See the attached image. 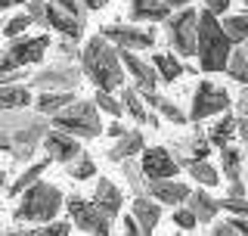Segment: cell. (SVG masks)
I'll use <instances>...</instances> for the list:
<instances>
[{
	"label": "cell",
	"mask_w": 248,
	"mask_h": 236,
	"mask_svg": "<svg viewBox=\"0 0 248 236\" xmlns=\"http://www.w3.org/2000/svg\"><path fill=\"white\" fill-rule=\"evenodd\" d=\"M46 128L50 118L31 106L0 109V152H10L16 162H31L41 149Z\"/></svg>",
	"instance_id": "cell-1"
},
{
	"label": "cell",
	"mask_w": 248,
	"mask_h": 236,
	"mask_svg": "<svg viewBox=\"0 0 248 236\" xmlns=\"http://www.w3.org/2000/svg\"><path fill=\"white\" fill-rule=\"evenodd\" d=\"M78 66H81L84 78L99 90H118L124 84V66L118 59V47L112 41H106L103 34H93L87 47L78 56Z\"/></svg>",
	"instance_id": "cell-2"
},
{
	"label": "cell",
	"mask_w": 248,
	"mask_h": 236,
	"mask_svg": "<svg viewBox=\"0 0 248 236\" xmlns=\"http://www.w3.org/2000/svg\"><path fill=\"white\" fill-rule=\"evenodd\" d=\"M230 37L223 34L220 28V19L214 13H208L205 6L199 10V22H196V56H199V68L205 75H214V72H223L230 59Z\"/></svg>",
	"instance_id": "cell-3"
},
{
	"label": "cell",
	"mask_w": 248,
	"mask_h": 236,
	"mask_svg": "<svg viewBox=\"0 0 248 236\" xmlns=\"http://www.w3.org/2000/svg\"><path fill=\"white\" fill-rule=\"evenodd\" d=\"M62 211V190L56 184H46L44 177H37L34 184H28L19 193V205H16L13 218L16 221H28V224H46Z\"/></svg>",
	"instance_id": "cell-4"
},
{
	"label": "cell",
	"mask_w": 248,
	"mask_h": 236,
	"mask_svg": "<svg viewBox=\"0 0 248 236\" xmlns=\"http://www.w3.org/2000/svg\"><path fill=\"white\" fill-rule=\"evenodd\" d=\"M50 124L65 134H72L78 140H96L103 134V118H99V109L93 100H81L75 97L72 103H65L62 109L50 115Z\"/></svg>",
	"instance_id": "cell-5"
},
{
	"label": "cell",
	"mask_w": 248,
	"mask_h": 236,
	"mask_svg": "<svg viewBox=\"0 0 248 236\" xmlns=\"http://www.w3.org/2000/svg\"><path fill=\"white\" fill-rule=\"evenodd\" d=\"M22 6L31 13L34 25L53 28V31H59V34H65V37H75V41H81V37H84V28H87V22L78 19L75 13L62 10L56 0H28V3H22Z\"/></svg>",
	"instance_id": "cell-6"
},
{
	"label": "cell",
	"mask_w": 248,
	"mask_h": 236,
	"mask_svg": "<svg viewBox=\"0 0 248 236\" xmlns=\"http://www.w3.org/2000/svg\"><path fill=\"white\" fill-rule=\"evenodd\" d=\"M50 34H34V37H22L16 34L10 37V44H6V50L0 53V75L6 72H16V68H28V66H37L46 50H50Z\"/></svg>",
	"instance_id": "cell-7"
},
{
	"label": "cell",
	"mask_w": 248,
	"mask_h": 236,
	"mask_svg": "<svg viewBox=\"0 0 248 236\" xmlns=\"http://www.w3.org/2000/svg\"><path fill=\"white\" fill-rule=\"evenodd\" d=\"M196 22H199V10H192L189 3L177 6V13L174 10L168 13L165 37L177 56H196Z\"/></svg>",
	"instance_id": "cell-8"
},
{
	"label": "cell",
	"mask_w": 248,
	"mask_h": 236,
	"mask_svg": "<svg viewBox=\"0 0 248 236\" xmlns=\"http://www.w3.org/2000/svg\"><path fill=\"white\" fill-rule=\"evenodd\" d=\"M232 103H230V90L223 87V84L217 81H208V78H202L199 87L192 90V103H189V112H186V118H189L192 124H202L205 118H214L220 112H227Z\"/></svg>",
	"instance_id": "cell-9"
},
{
	"label": "cell",
	"mask_w": 248,
	"mask_h": 236,
	"mask_svg": "<svg viewBox=\"0 0 248 236\" xmlns=\"http://www.w3.org/2000/svg\"><path fill=\"white\" fill-rule=\"evenodd\" d=\"M62 205L68 208V215H72V227L81 233H93V236H108L112 233V224L108 218L103 215V208L96 205L93 199L87 196H68V199H62Z\"/></svg>",
	"instance_id": "cell-10"
},
{
	"label": "cell",
	"mask_w": 248,
	"mask_h": 236,
	"mask_svg": "<svg viewBox=\"0 0 248 236\" xmlns=\"http://www.w3.org/2000/svg\"><path fill=\"white\" fill-rule=\"evenodd\" d=\"M84 81V72L78 62H50V66H44L41 72L31 75L28 87L31 90H78Z\"/></svg>",
	"instance_id": "cell-11"
},
{
	"label": "cell",
	"mask_w": 248,
	"mask_h": 236,
	"mask_svg": "<svg viewBox=\"0 0 248 236\" xmlns=\"http://www.w3.org/2000/svg\"><path fill=\"white\" fill-rule=\"evenodd\" d=\"M99 34L106 41H112L115 47H124V50H149V47L158 41V31L152 25L140 28V22H130V25H103Z\"/></svg>",
	"instance_id": "cell-12"
},
{
	"label": "cell",
	"mask_w": 248,
	"mask_h": 236,
	"mask_svg": "<svg viewBox=\"0 0 248 236\" xmlns=\"http://www.w3.org/2000/svg\"><path fill=\"white\" fill-rule=\"evenodd\" d=\"M118 59H121V66L127 68L130 81H134V87L140 93L158 87V72H155V66H152L149 59L137 56V50H124V47H118Z\"/></svg>",
	"instance_id": "cell-13"
},
{
	"label": "cell",
	"mask_w": 248,
	"mask_h": 236,
	"mask_svg": "<svg viewBox=\"0 0 248 236\" xmlns=\"http://www.w3.org/2000/svg\"><path fill=\"white\" fill-rule=\"evenodd\" d=\"M41 146H44V152H46V159L50 162H59V165H65V162H72L78 152H81V140L72 137V134H65V131H59V128H46L44 134V140H41Z\"/></svg>",
	"instance_id": "cell-14"
},
{
	"label": "cell",
	"mask_w": 248,
	"mask_h": 236,
	"mask_svg": "<svg viewBox=\"0 0 248 236\" xmlns=\"http://www.w3.org/2000/svg\"><path fill=\"white\" fill-rule=\"evenodd\" d=\"M140 171H143L146 180H158V177H177L180 174V165L174 162L168 146H149V149H143Z\"/></svg>",
	"instance_id": "cell-15"
},
{
	"label": "cell",
	"mask_w": 248,
	"mask_h": 236,
	"mask_svg": "<svg viewBox=\"0 0 248 236\" xmlns=\"http://www.w3.org/2000/svg\"><path fill=\"white\" fill-rule=\"evenodd\" d=\"M211 143H208V137L202 131H192L189 137L183 140H174L170 143V155H174V162L180 165V168H186L189 162H199V159H208L211 155Z\"/></svg>",
	"instance_id": "cell-16"
},
{
	"label": "cell",
	"mask_w": 248,
	"mask_h": 236,
	"mask_svg": "<svg viewBox=\"0 0 248 236\" xmlns=\"http://www.w3.org/2000/svg\"><path fill=\"white\" fill-rule=\"evenodd\" d=\"M146 196H152L161 205H180L189 196V184L177 177H158V180H146Z\"/></svg>",
	"instance_id": "cell-17"
},
{
	"label": "cell",
	"mask_w": 248,
	"mask_h": 236,
	"mask_svg": "<svg viewBox=\"0 0 248 236\" xmlns=\"http://www.w3.org/2000/svg\"><path fill=\"white\" fill-rule=\"evenodd\" d=\"M130 215L140 224V233L152 236L155 227L161 221V202H155L152 196H134V205H130Z\"/></svg>",
	"instance_id": "cell-18"
},
{
	"label": "cell",
	"mask_w": 248,
	"mask_h": 236,
	"mask_svg": "<svg viewBox=\"0 0 248 236\" xmlns=\"http://www.w3.org/2000/svg\"><path fill=\"white\" fill-rule=\"evenodd\" d=\"M93 202L103 208V215L108 218V221H115V218L121 215V208H124V193L108 177H99L96 190H93Z\"/></svg>",
	"instance_id": "cell-19"
},
{
	"label": "cell",
	"mask_w": 248,
	"mask_h": 236,
	"mask_svg": "<svg viewBox=\"0 0 248 236\" xmlns=\"http://www.w3.org/2000/svg\"><path fill=\"white\" fill-rule=\"evenodd\" d=\"M143 149H146L143 131H140V128H127L121 137H115V143H112V149L106 152V159H108V162H121V159H130V155H140Z\"/></svg>",
	"instance_id": "cell-20"
},
{
	"label": "cell",
	"mask_w": 248,
	"mask_h": 236,
	"mask_svg": "<svg viewBox=\"0 0 248 236\" xmlns=\"http://www.w3.org/2000/svg\"><path fill=\"white\" fill-rule=\"evenodd\" d=\"M186 205L192 208V215H196L199 224H211L217 215H220V205H217L214 196H208L205 186H199V190H189V196H186Z\"/></svg>",
	"instance_id": "cell-21"
},
{
	"label": "cell",
	"mask_w": 248,
	"mask_h": 236,
	"mask_svg": "<svg viewBox=\"0 0 248 236\" xmlns=\"http://www.w3.org/2000/svg\"><path fill=\"white\" fill-rule=\"evenodd\" d=\"M143 97V103H149L152 112H158L161 118H168V121H174V124H189V118H186V112L180 106L174 103V100H168V97H161L158 90H146V93H140Z\"/></svg>",
	"instance_id": "cell-22"
},
{
	"label": "cell",
	"mask_w": 248,
	"mask_h": 236,
	"mask_svg": "<svg viewBox=\"0 0 248 236\" xmlns=\"http://www.w3.org/2000/svg\"><path fill=\"white\" fill-rule=\"evenodd\" d=\"M170 6L165 0H130V22H165Z\"/></svg>",
	"instance_id": "cell-23"
},
{
	"label": "cell",
	"mask_w": 248,
	"mask_h": 236,
	"mask_svg": "<svg viewBox=\"0 0 248 236\" xmlns=\"http://www.w3.org/2000/svg\"><path fill=\"white\" fill-rule=\"evenodd\" d=\"M31 87L25 81H0V109H22L31 106Z\"/></svg>",
	"instance_id": "cell-24"
},
{
	"label": "cell",
	"mask_w": 248,
	"mask_h": 236,
	"mask_svg": "<svg viewBox=\"0 0 248 236\" xmlns=\"http://www.w3.org/2000/svg\"><path fill=\"white\" fill-rule=\"evenodd\" d=\"M205 137H208V143H211L214 149L232 143V137H236V115H230V109L220 112V115H214V124L208 128Z\"/></svg>",
	"instance_id": "cell-25"
},
{
	"label": "cell",
	"mask_w": 248,
	"mask_h": 236,
	"mask_svg": "<svg viewBox=\"0 0 248 236\" xmlns=\"http://www.w3.org/2000/svg\"><path fill=\"white\" fill-rule=\"evenodd\" d=\"M121 106H124V112H127L130 118H134L137 124H149V115H152V109H146L143 103V97H140V90L134 87V84H121Z\"/></svg>",
	"instance_id": "cell-26"
},
{
	"label": "cell",
	"mask_w": 248,
	"mask_h": 236,
	"mask_svg": "<svg viewBox=\"0 0 248 236\" xmlns=\"http://www.w3.org/2000/svg\"><path fill=\"white\" fill-rule=\"evenodd\" d=\"M149 62L155 66V72H158V81H165V84H174L177 78L186 75L183 59L177 56V53H152Z\"/></svg>",
	"instance_id": "cell-27"
},
{
	"label": "cell",
	"mask_w": 248,
	"mask_h": 236,
	"mask_svg": "<svg viewBox=\"0 0 248 236\" xmlns=\"http://www.w3.org/2000/svg\"><path fill=\"white\" fill-rule=\"evenodd\" d=\"M75 97H78V90H41L34 100H31V106H34L41 115L50 118L56 109H62L65 103H72Z\"/></svg>",
	"instance_id": "cell-28"
},
{
	"label": "cell",
	"mask_w": 248,
	"mask_h": 236,
	"mask_svg": "<svg viewBox=\"0 0 248 236\" xmlns=\"http://www.w3.org/2000/svg\"><path fill=\"white\" fill-rule=\"evenodd\" d=\"M220 19V28H223V34L230 37V44L236 47V44H245L248 41V10L245 13H236V16H217Z\"/></svg>",
	"instance_id": "cell-29"
},
{
	"label": "cell",
	"mask_w": 248,
	"mask_h": 236,
	"mask_svg": "<svg viewBox=\"0 0 248 236\" xmlns=\"http://www.w3.org/2000/svg\"><path fill=\"white\" fill-rule=\"evenodd\" d=\"M208 233L211 236H248V215H230L223 218V221H211L208 227Z\"/></svg>",
	"instance_id": "cell-30"
},
{
	"label": "cell",
	"mask_w": 248,
	"mask_h": 236,
	"mask_svg": "<svg viewBox=\"0 0 248 236\" xmlns=\"http://www.w3.org/2000/svg\"><path fill=\"white\" fill-rule=\"evenodd\" d=\"M242 162H245V152L239 146H220V174L223 180H232V177H242Z\"/></svg>",
	"instance_id": "cell-31"
},
{
	"label": "cell",
	"mask_w": 248,
	"mask_h": 236,
	"mask_svg": "<svg viewBox=\"0 0 248 236\" xmlns=\"http://www.w3.org/2000/svg\"><path fill=\"white\" fill-rule=\"evenodd\" d=\"M183 171H186V174H189L192 180H196L199 186H217V184H220V171H217V168H214V165L208 162V159L189 162Z\"/></svg>",
	"instance_id": "cell-32"
},
{
	"label": "cell",
	"mask_w": 248,
	"mask_h": 236,
	"mask_svg": "<svg viewBox=\"0 0 248 236\" xmlns=\"http://www.w3.org/2000/svg\"><path fill=\"white\" fill-rule=\"evenodd\" d=\"M65 174L72 180H90V177H96V162H93V155L87 149H81L72 162H65Z\"/></svg>",
	"instance_id": "cell-33"
},
{
	"label": "cell",
	"mask_w": 248,
	"mask_h": 236,
	"mask_svg": "<svg viewBox=\"0 0 248 236\" xmlns=\"http://www.w3.org/2000/svg\"><path fill=\"white\" fill-rule=\"evenodd\" d=\"M223 72H227L232 81L248 84V53H245L242 44H236L230 50V59H227V66H223Z\"/></svg>",
	"instance_id": "cell-34"
},
{
	"label": "cell",
	"mask_w": 248,
	"mask_h": 236,
	"mask_svg": "<svg viewBox=\"0 0 248 236\" xmlns=\"http://www.w3.org/2000/svg\"><path fill=\"white\" fill-rule=\"evenodd\" d=\"M118 165L124 171V180H127V190L134 196H146V177L140 171V162H134V155H130V159H121Z\"/></svg>",
	"instance_id": "cell-35"
},
{
	"label": "cell",
	"mask_w": 248,
	"mask_h": 236,
	"mask_svg": "<svg viewBox=\"0 0 248 236\" xmlns=\"http://www.w3.org/2000/svg\"><path fill=\"white\" fill-rule=\"evenodd\" d=\"M46 165H50V159H41V162H31L25 171H22V177H16L13 184H10V196H19L22 190H25L28 184H34L37 177H44V171H46Z\"/></svg>",
	"instance_id": "cell-36"
},
{
	"label": "cell",
	"mask_w": 248,
	"mask_h": 236,
	"mask_svg": "<svg viewBox=\"0 0 248 236\" xmlns=\"http://www.w3.org/2000/svg\"><path fill=\"white\" fill-rule=\"evenodd\" d=\"M93 103H96L99 112H106V115H112V118H121V115H124L121 100L115 97L112 90H99V87H96V93H93Z\"/></svg>",
	"instance_id": "cell-37"
},
{
	"label": "cell",
	"mask_w": 248,
	"mask_h": 236,
	"mask_svg": "<svg viewBox=\"0 0 248 236\" xmlns=\"http://www.w3.org/2000/svg\"><path fill=\"white\" fill-rule=\"evenodd\" d=\"M50 47L56 50V59H62V62H78V56H81L78 41H75V37H65V34H59Z\"/></svg>",
	"instance_id": "cell-38"
},
{
	"label": "cell",
	"mask_w": 248,
	"mask_h": 236,
	"mask_svg": "<svg viewBox=\"0 0 248 236\" xmlns=\"http://www.w3.org/2000/svg\"><path fill=\"white\" fill-rule=\"evenodd\" d=\"M170 221H174V227H180V230H196L199 221H196V215H192V208L186 205V202H180V205H174V215H170Z\"/></svg>",
	"instance_id": "cell-39"
},
{
	"label": "cell",
	"mask_w": 248,
	"mask_h": 236,
	"mask_svg": "<svg viewBox=\"0 0 248 236\" xmlns=\"http://www.w3.org/2000/svg\"><path fill=\"white\" fill-rule=\"evenodd\" d=\"M31 25H34V19H31V13H28V10H22L19 16H13V19L6 22V25L0 28V31H3L6 37H16V34H25V28H31Z\"/></svg>",
	"instance_id": "cell-40"
},
{
	"label": "cell",
	"mask_w": 248,
	"mask_h": 236,
	"mask_svg": "<svg viewBox=\"0 0 248 236\" xmlns=\"http://www.w3.org/2000/svg\"><path fill=\"white\" fill-rule=\"evenodd\" d=\"M217 205L230 215H248V196H223V199H217Z\"/></svg>",
	"instance_id": "cell-41"
},
{
	"label": "cell",
	"mask_w": 248,
	"mask_h": 236,
	"mask_svg": "<svg viewBox=\"0 0 248 236\" xmlns=\"http://www.w3.org/2000/svg\"><path fill=\"white\" fill-rule=\"evenodd\" d=\"M56 3L62 6V10L75 13L78 19H84V22H87V10H84V3H81V0H56Z\"/></svg>",
	"instance_id": "cell-42"
},
{
	"label": "cell",
	"mask_w": 248,
	"mask_h": 236,
	"mask_svg": "<svg viewBox=\"0 0 248 236\" xmlns=\"http://www.w3.org/2000/svg\"><path fill=\"white\" fill-rule=\"evenodd\" d=\"M202 3H205V10L214 13V16H223L230 10V0H202Z\"/></svg>",
	"instance_id": "cell-43"
},
{
	"label": "cell",
	"mask_w": 248,
	"mask_h": 236,
	"mask_svg": "<svg viewBox=\"0 0 248 236\" xmlns=\"http://www.w3.org/2000/svg\"><path fill=\"white\" fill-rule=\"evenodd\" d=\"M236 112L248 115V84H242V90H239V97H236Z\"/></svg>",
	"instance_id": "cell-44"
},
{
	"label": "cell",
	"mask_w": 248,
	"mask_h": 236,
	"mask_svg": "<svg viewBox=\"0 0 248 236\" xmlns=\"http://www.w3.org/2000/svg\"><path fill=\"white\" fill-rule=\"evenodd\" d=\"M124 131H127V128L121 124V118H115L112 124H103V134H108V137H121Z\"/></svg>",
	"instance_id": "cell-45"
},
{
	"label": "cell",
	"mask_w": 248,
	"mask_h": 236,
	"mask_svg": "<svg viewBox=\"0 0 248 236\" xmlns=\"http://www.w3.org/2000/svg\"><path fill=\"white\" fill-rule=\"evenodd\" d=\"M227 184H230V193H227V196H248L242 177H232V180H227Z\"/></svg>",
	"instance_id": "cell-46"
},
{
	"label": "cell",
	"mask_w": 248,
	"mask_h": 236,
	"mask_svg": "<svg viewBox=\"0 0 248 236\" xmlns=\"http://www.w3.org/2000/svg\"><path fill=\"white\" fill-rule=\"evenodd\" d=\"M124 233H130V236H140V224L134 221V215H124Z\"/></svg>",
	"instance_id": "cell-47"
},
{
	"label": "cell",
	"mask_w": 248,
	"mask_h": 236,
	"mask_svg": "<svg viewBox=\"0 0 248 236\" xmlns=\"http://www.w3.org/2000/svg\"><path fill=\"white\" fill-rule=\"evenodd\" d=\"M81 3H84V10H103L108 0H81Z\"/></svg>",
	"instance_id": "cell-48"
},
{
	"label": "cell",
	"mask_w": 248,
	"mask_h": 236,
	"mask_svg": "<svg viewBox=\"0 0 248 236\" xmlns=\"http://www.w3.org/2000/svg\"><path fill=\"white\" fill-rule=\"evenodd\" d=\"M22 3H28V0H0V13L13 10V6H22Z\"/></svg>",
	"instance_id": "cell-49"
},
{
	"label": "cell",
	"mask_w": 248,
	"mask_h": 236,
	"mask_svg": "<svg viewBox=\"0 0 248 236\" xmlns=\"http://www.w3.org/2000/svg\"><path fill=\"white\" fill-rule=\"evenodd\" d=\"M165 3L170 6V10H177V6H186V3H192V0H165Z\"/></svg>",
	"instance_id": "cell-50"
},
{
	"label": "cell",
	"mask_w": 248,
	"mask_h": 236,
	"mask_svg": "<svg viewBox=\"0 0 248 236\" xmlns=\"http://www.w3.org/2000/svg\"><path fill=\"white\" fill-rule=\"evenodd\" d=\"M3 186H6V171L0 168V190H3Z\"/></svg>",
	"instance_id": "cell-51"
},
{
	"label": "cell",
	"mask_w": 248,
	"mask_h": 236,
	"mask_svg": "<svg viewBox=\"0 0 248 236\" xmlns=\"http://www.w3.org/2000/svg\"><path fill=\"white\" fill-rule=\"evenodd\" d=\"M245 53H248V41H245Z\"/></svg>",
	"instance_id": "cell-52"
},
{
	"label": "cell",
	"mask_w": 248,
	"mask_h": 236,
	"mask_svg": "<svg viewBox=\"0 0 248 236\" xmlns=\"http://www.w3.org/2000/svg\"><path fill=\"white\" fill-rule=\"evenodd\" d=\"M245 10H248V0H245Z\"/></svg>",
	"instance_id": "cell-53"
},
{
	"label": "cell",
	"mask_w": 248,
	"mask_h": 236,
	"mask_svg": "<svg viewBox=\"0 0 248 236\" xmlns=\"http://www.w3.org/2000/svg\"><path fill=\"white\" fill-rule=\"evenodd\" d=\"M245 193H248V184H245Z\"/></svg>",
	"instance_id": "cell-54"
}]
</instances>
